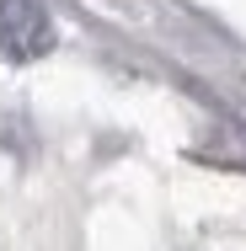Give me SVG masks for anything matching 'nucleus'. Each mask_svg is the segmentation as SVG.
<instances>
[{"label":"nucleus","instance_id":"f257e3e1","mask_svg":"<svg viewBox=\"0 0 246 251\" xmlns=\"http://www.w3.org/2000/svg\"><path fill=\"white\" fill-rule=\"evenodd\" d=\"M54 49V22L38 0H0V59L32 64Z\"/></svg>","mask_w":246,"mask_h":251}]
</instances>
